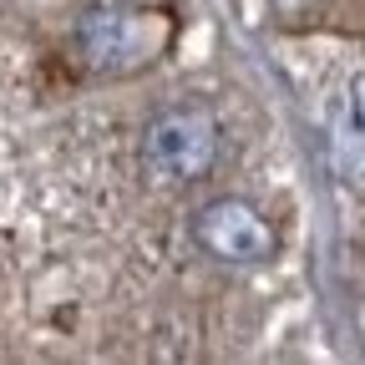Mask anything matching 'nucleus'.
<instances>
[{
	"instance_id": "obj_1",
	"label": "nucleus",
	"mask_w": 365,
	"mask_h": 365,
	"mask_svg": "<svg viewBox=\"0 0 365 365\" xmlns=\"http://www.w3.org/2000/svg\"><path fill=\"white\" fill-rule=\"evenodd\" d=\"M143 158L163 182H198L218 163V122L208 107H163L143 132Z\"/></svg>"
},
{
	"instance_id": "obj_2",
	"label": "nucleus",
	"mask_w": 365,
	"mask_h": 365,
	"mask_svg": "<svg viewBox=\"0 0 365 365\" xmlns=\"http://www.w3.org/2000/svg\"><path fill=\"white\" fill-rule=\"evenodd\" d=\"M76 46L91 71H137L148 66L163 46H168V26L158 16L143 11H86L76 26Z\"/></svg>"
},
{
	"instance_id": "obj_4",
	"label": "nucleus",
	"mask_w": 365,
	"mask_h": 365,
	"mask_svg": "<svg viewBox=\"0 0 365 365\" xmlns=\"http://www.w3.org/2000/svg\"><path fill=\"white\" fill-rule=\"evenodd\" d=\"M350 127L365 132V71L350 81Z\"/></svg>"
},
{
	"instance_id": "obj_3",
	"label": "nucleus",
	"mask_w": 365,
	"mask_h": 365,
	"mask_svg": "<svg viewBox=\"0 0 365 365\" xmlns=\"http://www.w3.org/2000/svg\"><path fill=\"white\" fill-rule=\"evenodd\" d=\"M193 234L223 264H264L274 254L269 218L254 203H244V198H213V203H203L198 218H193Z\"/></svg>"
}]
</instances>
